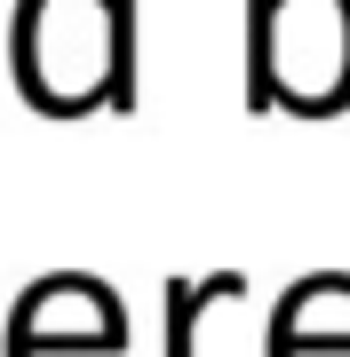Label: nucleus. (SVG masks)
Instances as JSON below:
<instances>
[{
  "mask_svg": "<svg viewBox=\"0 0 350 357\" xmlns=\"http://www.w3.org/2000/svg\"><path fill=\"white\" fill-rule=\"evenodd\" d=\"M239 294H247L239 270H215V278H168V357H191L207 302H239Z\"/></svg>",
  "mask_w": 350,
  "mask_h": 357,
  "instance_id": "f257e3e1",
  "label": "nucleus"
},
{
  "mask_svg": "<svg viewBox=\"0 0 350 357\" xmlns=\"http://www.w3.org/2000/svg\"><path fill=\"white\" fill-rule=\"evenodd\" d=\"M112 16V48H104V96L112 112H136V0H104Z\"/></svg>",
  "mask_w": 350,
  "mask_h": 357,
  "instance_id": "f03ea898",
  "label": "nucleus"
},
{
  "mask_svg": "<svg viewBox=\"0 0 350 357\" xmlns=\"http://www.w3.org/2000/svg\"><path fill=\"white\" fill-rule=\"evenodd\" d=\"M271 8L279 0H255V79H247V103H279V79H271Z\"/></svg>",
  "mask_w": 350,
  "mask_h": 357,
  "instance_id": "7ed1b4c3",
  "label": "nucleus"
}]
</instances>
